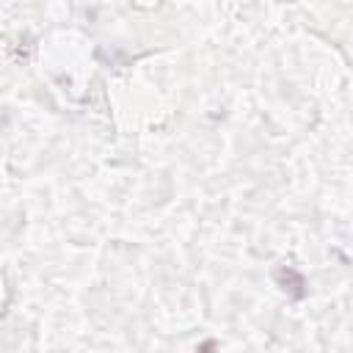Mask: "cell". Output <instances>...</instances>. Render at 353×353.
Instances as JSON below:
<instances>
[{"instance_id": "cell-1", "label": "cell", "mask_w": 353, "mask_h": 353, "mask_svg": "<svg viewBox=\"0 0 353 353\" xmlns=\"http://www.w3.org/2000/svg\"><path fill=\"white\" fill-rule=\"evenodd\" d=\"M276 279H279V284H281L284 292H290L292 298H303L306 281H303V276H301L298 270H292V268H279V270H276Z\"/></svg>"}]
</instances>
